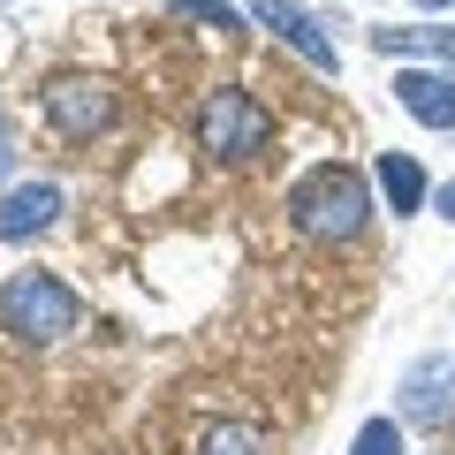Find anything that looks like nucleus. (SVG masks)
<instances>
[{
  "instance_id": "nucleus-5",
  "label": "nucleus",
  "mask_w": 455,
  "mask_h": 455,
  "mask_svg": "<svg viewBox=\"0 0 455 455\" xmlns=\"http://www.w3.org/2000/svg\"><path fill=\"white\" fill-rule=\"evenodd\" d=\"M251 23H266V31H274L281 46H296L311 68H319V76H334V68H341V46H334V31H326V23L311 16L304 0H251Z\"/></svg>"
},
{
  "instance_id": "nucleus-6",
  "label": "nucleus",
  "mask_w": 455,
  "mask_h": 455,
  "mask_svg": "<svg viewBox=\"0 0 455 455\" xmlns=\"http://www.w3.org/2000/svg\"><path fill=\"white\" fill-rule=\"evenodd\" d=\"M395 107L425 130H455V68H395Z\"/></svg>"
},
{
  "instance_id": "nucleus-8",
  "label": "nucleus",
  "mask_w": 455,
  "mask_h": 455,
  "mask_svg": "<svg viewBox=\"0 0 455 455\" xmlns=\"http://www.w3.org/2000/svg\"><path fill=\"white\" fill-rule=\"evenodd\" d=\"M53 220H61V190L53 182H16V190L0 197V243H31Z\"/></svg>"
},
{
  "instance_id": "nucleus-15",
  "label": "nucleus",
  "mask_w": 455,
  "mask_h": 455,
  "mask_svg": "<svg viewBox=\"0 0 455 455\" xmlns=\"http://www.w3.org/2000/svg\"><path fill=\"white\" fill-rule=\"evenodd\" d=\"M440 220H455V182H440Z\"/></svg>"
},
{
  "instance_id": "nucleus-9",
  "label": "nucleus",
  "mask_w": 455,
  "mask_h": 455,
  "mask_svg": "<svg viewBox=\"0 0 455 455\" xmlns=\"http://www.w3.org/2000/svg\"><path fill=\"white\" fill-rule=\"evenodd\" d=\"M372 46L379 53H425V61H440V68H455V31L448 23H403V31H372Z\"/></svg>"
},
{
  "instance_id": "nucleus-2",
  "label": "nucleus",
  "mask_w": 455,
  "mask_h": 455,
  "mask_svg": "<svg viewBox=\"0 0 455 455\" xmlns=\"http://www.w3.org/2000/svg\"><path fill=\"white\" fill-rule=\"evenodd\" d=\"M76 326H84V304H76V289H68L61 274L23 266V274L0 281V334L31 341V349H53V341H68Z\"/></svg>"
},
{
  "instance_id": "nucleus-14",
  "label": "nucleus",
  "mask_w": 455,
  "mask_h": 455,
  "mask_svg": "<svg viewBox=\"0 0 455 455\" xmlns=\"http://www.w3.org/2000/svg\"><path fill=\"white\" fill-rule=\"evenodd\" d=\"M16 175V130H8V122H0V182Z\"/></svg>"
},
{
  "instance_id": "nucleus-16",
  "label": "nucleus",
  "mask_w": 455,
  "mask_h": 455,
  "mask_svg": "<svg viewBox=\"0 0 455 455\" xmlns=\"http://www.w3.org/2000/svg\"><path fill=\"white\" fill-rule=\"evenodd\" d=\"M418 8H455V0H418Z\"/></svg>"
},
{
  "instance_id": "nucleus-12",
  "label": "nucleus",
  "mask_w": 455,
  "mask_h": 455,
  "mask_svg": "<svg viewBox=\"0 0 455 455\" xmlns=\"http://www.w3.org/2000/svg\"><path fill=\"white\" fill-rule=\"evenodd\" d=\"M167 16H182V23H212L220 38H243V16H235L228 0H167Z\"/></svg>"
},
{
  "instance_id": "nucleus-3",
  "label": "nucleus",
  "mask_w": 455,
  "mask_h": 455,
  "mask_svg": "<svg viewBox=\"0 0 455 455\" xmlns=\"http://www.w3.org/2000/svg\"><path fill=\"white\" fill-rule=\"evenodd\" d=\"M190 130H197V152H205V160H220V167H251L266 145H274V114H266L259 92H243V84H220V92L197 99Z\"/></svg>"
},
{
  "instance_id": "nucleus-7",
  "label": "nucleus",
  "mask_w": 455,
  "mask_h": 455,
  "mask_svg": "<svg viewBox=\"0 0 455 455\" xmlns=\"http://www.w3.org/2000/svg\"><path fill=\"white\" fill-rule=\"evenodd\" d=\"M448 395H455V357H425V364H410L395 418L403 425H448Z\"/></svg>"
},
{
  "instance_id": "nucleus-10",
  "label": "nucleus",
  "mask_w": 455,
  "mask_h": 455,
  "mask_svg": "<svg viewBox=\"0 0 455 455\" xmlns=\"http://www.w3.org/2000/svg\"><path fill=\"white\" fill-rule=\"evenodd\" d=\"M372 175H379V197L395 205V220L425 205V167L410 160V152H379V167H372Z\"/></svg>"
},
{
  "instance_id": "nucleus-13",
  "label": "nucleus",
  "mask_w": 455,
  "mask_h": 455,
  "mask_svg": "<svg viewBox=\"0 0 455 455\" xmlns=\"http://www.w3.org/2000/svg\"><path fill=\"white\" fill-rule=\"evenodd\" d=\"M403 433H410L403 418H364L357 440H349V455H403Z\"/></svg>"
},
{
  "instance_id": "nucleus-4",
  "label": "nucleus",
  "mask_w": 455,
  "mask_h": 455,
  "mask_svg": "<svg viewBox=\"0 0 455 455\" xmlns=\"http://www.w3.org/2000/svg\"><path fill=\"white\" fill-rule=\"evenodd\" d=\"M38 107H46V122L68 137V145H92V137L114 130V114H122V99H114L107 76H46V92H38Z\"/></svg>"
},
{
  "instance_id": "nucleus-1",
  "label": "nucleus",
  "mask_w": 455,
  "mask_h": 455,
  "mask_svg": "<svg viewBox=\"0 0 455 455\" xmlns=\"http://www.w3.org/2000/svg\"><path fill=\"white\" fill-rule=\"evenodd\" d=\"M289 220L311 243H357L364 220H372V182L341 160H319L289 182Z\"/></svg>"
},
{
  "instance_id": "nucleus-11",
  "label": "nucleus",
  "mask_w": 455,
  "mask_h": 455,
  "mask_svg": "<svg viewBox=\"0 0 455 455\" xmlns=\"http://www.w3.org/2000/svg\"><path fill=\"white\" fill-rule=\"evenodd\" d=\"M197 455H266V433L243 425V418H220V425L197 433Z\"/></svg>"
}]
</instances>
